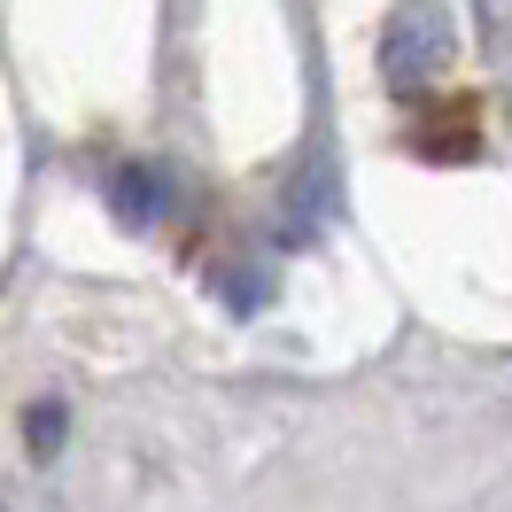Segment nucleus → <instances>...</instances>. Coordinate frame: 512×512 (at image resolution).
Returning <instances> with one entry per match:
<instances>
[{"mask_svg":"<svg viewBox=\"0 0 512 512\" xmlns=\"http://www.w3.org/2000/svg\"><path fill=\"white\" fill-rule=\"evenodd\" d=\"M55 435H63V412H55V404H39V419H32V443H39V450H55Z\"/></svg>","mask_w":512,"mask_h":512,"instance_id":"4","label":"nucleus"},{"mask_svg":"<svg viewBox=\"0 0 512 512\" xmlns=\"http://www.w3.org/2000/svg\"><path fill=\"white\" fill-rule=\"evenodd\" d=\"M450 55H458V32H450V16L435 0H404L396 8V24L381 39V70L396 94H427V86H443Z\"/></svg>","mask_w":512,"mask_h":512,"instance_id":"1","label":"nucleus"},{"mask_svg":"<svg viewBox=\"0 0 512 512\" xmlns=\"http://www.w3.org/2000/svg\"><path fill=\"white\" fill-rule=\"evenodd\" d=\"M419 117H412V148L427 163H474L481 156V101L474 94H412Z\"/></svg>","mask_w":512,"mask_h":512,"instance_id":"2","label":"nucleus"},{"mask_svg":"<svg viewBox=\"0 0 512 512\" xmlns=\"http://www.w3.org/2000/svg\"><path fill=\"white\" fill-rule=\"evenodd\" d=\"M109 194H117V218H125V225H156V218H163V202H171L163 171H148V163H125Z\"/></svg>","mask_w":512,"mask_h":512,"instance_id":"3","label":"nucleus"}]
</instances>
